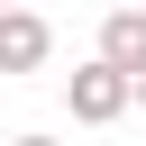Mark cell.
I'll return each instance as SVG.
<instances>
[{"label":"cell","mask_w":146,"mask_h":146,"mask_svg":"<svg viewBox=\"0 0 146 146\" xmlns=\"http://www.w3.org/2000/svg\"><path fill=\"white\" fill-rule=\"evenodd\" d=\"M9 146H55V137H9Z\"/></svg>","instance_id":"cell-4"},{"label":"cell","mask_w":146,"mask_h":146,"mask_svg":"<svg viewBox=\"0 0 146 146\" xmlns=\"http://www.w3.org/2000/svg\"><path fill=\"white\" fill-rule=\"evenodd\" d=\"M0 9H18V0H0Z\"/></svg>","instance_id":"cell-5"},{"label":"cell","mask_w":146,"mask_h":146,"mask_svg":"<svg viewBox=\"0 0 146 146\" xmlns=\"http://www.w3.org/2000/svg\"><path fill=\"white\" fill-rule=\"evenodd\" d=\"M46 55H55V27H46V9H36V0L0 9V73H46Z\"/></svg>","instance_id":"cell-2"},{"label":"cell","mask_w":146,"mask_h":146,"mask_svg":"<svg viewBox=\"0 0 146 146\" xmlns=\"http://www.w3.org/2000/svg\"><path fill=\"white\" fill-rule=\"evenodd\" d=\"M137 9H146V0H137Z\"/></svg>","instance_id":"cell-6"},{"label":"cell","mask_w":146,"mask_h":146,"mask_svg":"<svg viewBox=\"0 0 146 146\" xmlns=\"http://www.w3.org/2000/svg\"><path fill=\"white\" fill-rule=\"evenodd\" d=\"M100 64H119L128 82H146V9H110L100 18Z\"/></svg>","instance_id":"cell-3"},{"label":"cell","mask_w":146,"mask_h":146,"mask_svg":"<svg viewBox=\"0 0 146 146\" xmlns=\"http://www.w3.org/2000/svg\"><path fill=\"white\" fill-rule=\"evenodd\" d=\"M128 100H137V82H128L119 64H100V55L64 73V110H73L82 128H110V119H128Z\"/></svg>","instance_id":"cell-1"}]
</instances>
